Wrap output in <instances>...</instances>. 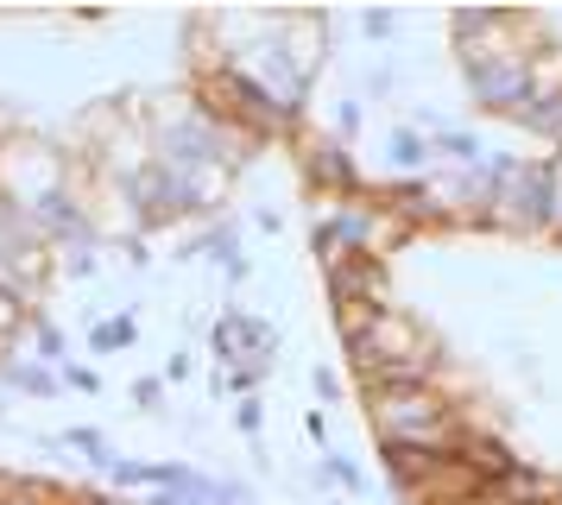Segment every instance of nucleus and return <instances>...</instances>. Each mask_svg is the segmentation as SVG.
Wrapping results in <instances>:
<instances>
[{"instance_id": "17", "label": "nucleus", "mask_w": 562, "mask_h": 505, "mask_svg": "<svg viewBox=\"0 0 562 505\" xmlns=\"http://www.w3.org/2000/svg\"><path fill=\"white\" fill-rule=\"evenodd\" d=\"M64 373H70V385H77V392H95V385H102V379L89 373V367H64Z\"/></svg>"}, {"instance_id": "10", "label": "nucleus", "mask_w": 562, "mask_h": 505, "mask_svg": "<svg viewBox=\"0 0 562 505\" xmlns=\"http://www.w3.org/2000/svg\"><path fill=\"white\" fill-rule=\"evenodd\" d=\"M133 341H139V323H133V316L95 323V335H89V348H95V354H121V348H133Z\"/></svg>"}, {"instance_id": "1", "label": "nucleus", "mask_w": 562, "mask_h": 505, "mask_svg": "<svg viewBox=\"0 0 562 505\" xmlns=\"http://www.w3.org/2000/svg\"><path fill=\"white\" fill-rule=\"evenodd\" d=\"M341 335H348V360L367 392H385V385H436V367L442 354L424 328L411 323L405 310H348L341 316Z\"/></svg>"}, {"instance_id": "9", "label": "nucleus", "mask_w": 562, "mask_h": 505, "mask_svg": "<svg viewBox=\"0 0 562 505\" xmlns=\"http://www.w3.org/2000/svg\"><path fill=\"white\" fill-rule=\"evenodd\" d=\"M0 379H7V385H20V392H38V399H52V392H57L52 367H32V360H20V354H7V360H0Z\"/></svg>"}, {"instance_id": "14", "label": "nucleus", "mask_w": 562, "mask_h": 505, "mask_svg": "<svg viewBox=\"0 0 562 505\" xmlns=\"http://www.w3.org/2000/svg\"><path fill=\"white\" fill-rule=\"evenodd\" d=\"M102 474L114 480V486H153V461H127V454H114Z\"/></svg>"}, {"instance_id": "15", "label": "nucleus", "mask_w": 562, "mask_h": 505, "mask_svg": "<svg viewBox=\"0 0 562 505\" xmlns=\"http://www.w3.org/2000/svg\"><path fill=\"white\" fill-rule=\"evenodd\" d=\"M323 474H329L335 486H348V493H360V468H348V461H329Z\"/></svg>"}, {"instance_id": "11", "label": "nucleus", "mask_w": 562, "mask_h": 505, "mask_svg": "<svg viewBox=\"0 0 562 505\" xmlns=\"http://www.w3.org/2000/svg\"><path fill=\"white\" fill-rule=\"evenodd\" d=\"M64 493H57L52 480H7L0 486V505H57Z\"/></svg>"}, {"instance_id": "16", "label": "nucleus", "mask_w": 562, "mask_h": 505, "mask_svg": "<svg viewBox=\"0 0 562 505\" xmlns=\"http://www.w3.org/2000/svg\"><path fill=\"white\" fill-rule=\"evenodd\" d=\"M133 399H139L146 411H153V404L165 399V385H158V379H139V385H133Z\"/></svg>"}, {"instance_id": "19", "label": "nucleus", "mask_w": 562, "mask_h": 505, "mask_svg": "<svg viewBox=\"0 0 562 505\" xmlns=\"http://www.w3.org/2000/svg\"><path fill=\"white\" fill-rule=\"evenodd\" d=\"M77 505H133V500H121V493H108V500H77Z\"/></svg>"}, {"instance_id": "4", "label": "nucleus", "mask_w": 562, "mask_h": 505, "mask_svg": "<svg viewBox=\"0 0 562 505\" xmlns=\"http://www.w3.org/2000/svg\"><path fill=\"white\" fill-rule=\"evenodd\" d=\"M64 183H70V165L45 139H0V202H13V209L32 215Z\"/></svg>"}, {"instance_id": "7", "label": "nucleus", "mask_w": 562, "mask_h": 505, "mask_svg": "<svg viewBox=\"0 0 562 505\" xmlns=\"http://www.w3.org/2000/svg\"><path fill=\"white\" fill-rule=\"evenodd\" d=\"M32 316H38V310H32V298L20 291V284H7V278H0V348H13V335H20V328H32Z\"/></svg>"}, {"instance_id": "6", "label": "nucleus", "mask_w": 562, "mask_h": 505, "mask_svg": "<svg viewBox=\"0 0 562 505\" xmlns=\"http://www.w3.org/2000/svg\"><path fill=\"white\" fill-rule=\"evenodd\" d=\"M304 177L316 183V190H355L360 183L355 165H348V152L335 146V139H316V146L304 152Z\"/></svg>"}, {"instance_id": "2", "label": "nucleus", "mask_w": 562, "mask_h": 505, "mask_svg": "<svg viewBox=\"0 0 562 505\" xmlns=\"http://www.w3.org/2000/svg\"><path fill=\"white\" fill-rule=\"evenodd\" d=\"M367 424L385 449H430V454H456L461 442V411L456 399H442L436 385H385L367 392Z\"/></svg>"}, {"instance_id": "3", "label": "nucleus", "mask_w": 562, "mask_h": 505, "mask_svg": "<svg viewBox=\"0 0 562 505\" xmlns=\"http://www.w3.org/2000/svg\"><path fill=\"white\" fill-rule=\"evenodd\" d=\"M228 171H190V165H165V158H146L139 177L127 183L133 209L146 227H171V222H190V215H209L222 209L228 197Z\"/></svg>"}, {"instance_id": "5", "label": "nucleus", "mask_w": 562, "mask_h": 505, "mask_svg": "<svg viewBox=\"0 0 562 505\" xmlns=\"http://www.w3.org/2000/svg\"><path fill=\"white\" fill-rule=\"evenodd\" d=\"M209 348L222 354V360H234V373H266V360H272V348H279V335H272V323L228 310V316L215 323V335H209Z\"/></svg>"}, {"instance_id": "8", "label": "nucleus", "mask_w": 562, "mask_h": 505, "mask_svg": "<svg viewBox=\"0 0 562 505\" xmlns=\"http://www.w3.org/2000/svg\"><path fill=\"white\" fill-rule=\"evenodd\" d=\"M196 252H203V259H215V266H228V278L247 272V259H240V234H234L228 222H215V227H209L203 240H196Z\"/></svg>"}, {"instance_id": "13", "label": "nucleus", "mask_w": 562, "mask_h": 505, "mask_svg": "<svg viewBox=\"0 0 562 505\" xmlns=\"http://www.w3.org/2000/svg\"><path fill=\"white\" fill-rule=\"evenodd\" d=\"M430 158H436V152H430L424 133H405V126L392 133V165H411V171H417V165H430Z\"/></svg>"}, {"instance_id": "20", "label": "nucleus", "mask_w": 562, "mask_h": 505, "mask_svg": "<svg viewBox=\"0 0 562 505\" xmlns=\"http://www.w3.org/2000/svg\"><path fill=\"white\" fill-rule=\"evenodd\" d=\"M7 480H13V474H0V486H7Z\"/></svg>"}, {"instance_id": "12", "label": "nucleus", "mask_w": 562, "mask_h": 505, "mask_svg": "<svg viewBox=\"0 0 562 505\" xmlns=\"http://www.w3.org/2000/svg\"><path fill=\"white\" fill-rule=\"evenodd\" d=\"M32 335H38V360H45V367H64V360H70V341H64V328H57L52 316H32Z\"/></svg>"}, {"instance_id": "18", "label": "nucleus", "mask_w": 562, "mask_h": 505, "mask_svg": "<svg viewBox=\"0 0 562 505\" xmlns=\"http://www.w3.org/2000/svg\"><path fill=\"white\" fill-rule=\"evenodd\" d=\"M139 505H190L183 493H165V486H153V500H139Z\"/></svg>"}]
</instances>
